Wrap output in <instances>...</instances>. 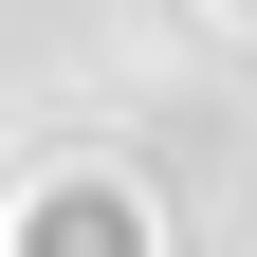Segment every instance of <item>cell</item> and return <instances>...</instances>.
Instances as JSON below:
<instances>
[{
    "label": "cell",
    "mask_w": 257,
    "mask_h": 257,
    "mask_svg": "<svg viewBox=\"0 0 257 257\" xmlns=\"http://www.w3.org/2000/svg\"><path fill=\"white\" fill-rule=\"evenodd\" d=\"M37 257H128V220H74V202H37Z\"/></svg>",
    "instance_id": "obj_1"
}]
</instances>
